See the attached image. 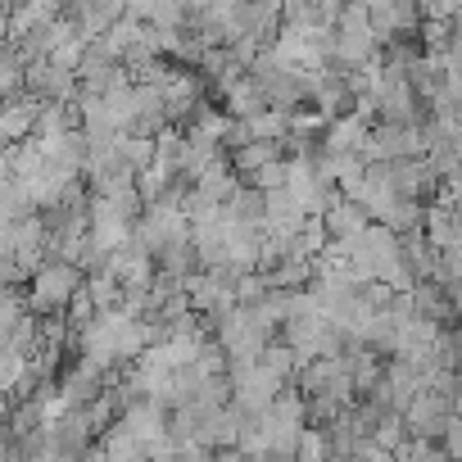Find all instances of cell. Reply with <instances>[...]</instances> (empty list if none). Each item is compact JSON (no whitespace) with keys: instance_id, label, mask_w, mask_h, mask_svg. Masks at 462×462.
Masks as SVG:
<instances>
[{"instance_id":"obj_1","label":"cell","mask_w":462,"mask_h":462,"mask_svg":"<svg viewBox=\"0 0 462 462\" xmlns=\"http://www.w3.org/2000/svg\"><path fill=\"white\" fill-rule=\"evenodd\" d=\"M78 286H82V277H78L73 263H46V268H37L32 282H28L32 318H55V313H64V309L73 304Z\"/></svg>"}]
</instances>
